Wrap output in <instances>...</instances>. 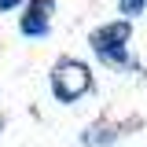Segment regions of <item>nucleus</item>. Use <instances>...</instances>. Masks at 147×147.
Returning <instances> with one entry per match:
<instances>
[{
	"instance_id": "obj_1",
	"label": "nucleus",
	"mask_w": 147,
	"mask_h": 147,
	"mask_svg": "<svg viewBox=\"0 0 147 147\" xmlns=\"http://www.w3.org/2000/svg\"><path fill=\"white\" fill-rule=\"evenodd\" d=\"M129 33H132V26H129L125 18L118 22H107V26H99V30H92L88 33V44H92V52L99 55L103 63H110V66H125L129 63V55H125V40Z\"/></svg>"
},
{
	"instance_id": "obj_2",
	"label": "nucleus",
	"mask_w": 147,
	"mask_h": 147,
	"mask_svg": "<svg viewBox=\"0 0 147 147\" xmlns=\"http://www.w3.org/2000/svg\"><path fill=\"white\" fill-rule=\"evenodd\" d=\"M88 88H92V70L85 63H77V59H63L52 70V92H55L59 103H74Z\"/></svg>"
},
{
	"instance_id": "obj_3",
	"label": "nucleus",
	"mask_w": 147,
	"mask_h": 147,
	"mask_svg": "<svg viewBox=\"0 0 147 147\" xmlns=\"http://www.w3.org/2000/svg\"><path fill=\"white\" fill-rule=\"evenodd\" d=\"M52 11H55V0H30V7H26V15L18 18V30L26 37H48L52 30Z\"/></svg>"
},
{
	"instance_id": "obj_4",
	"label": "nucleus",
	"mask_w": 147,
	"mask_h": 147,
	"mask_svg": "<svg viewBox=\"0 0 147 147\" xmlns=\"http://www.w3.org/2000/svg\"><path fill=\"white\" fill-rule=\"evenodd\" d=\"M147 0H121V15H140Z\"/></svg>"
},
{
	"instance_id": "obj_5",
	"label": "nucleus",
	"mask_w": 147,
	"mask_h": 147,
	"mask_svg": "<svg viewBox=\"0 0 147 147\" xmlns=\"http://www.w3.org/2000/svg\"><path fill=\"white\" fill-rule=\"evenodd\" d=\"M22 0H0V11H11V7H18Z\"/></svg>"
},
{
	"instance_id": "obj_6",
	"label": "nucleus",
	"mask_w": 147,
	"mask_h": 147,
	"mask_svg": "<svg viewBox=\"0 0 147 147\" xmlns=\"http://www.w3.org/2000/svg\"><path fill=\"white\" fill-rule=\"evenodd\" d=\"M0 129H4V118H0Z\"/></svg>"
}]
</instances>
